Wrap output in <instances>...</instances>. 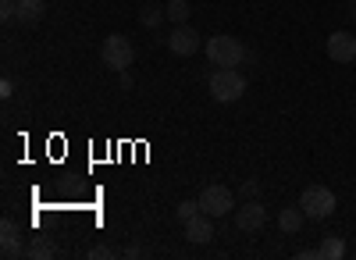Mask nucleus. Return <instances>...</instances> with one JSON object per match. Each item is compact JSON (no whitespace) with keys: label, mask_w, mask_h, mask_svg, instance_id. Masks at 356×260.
<instances>
[{"label":"nucleus","mask_w":356,"mask_h":260,"mask_svg":"<svg viewBox=\"0 0 356 260\" xmlns=\"http://www.w3.org/2000/svg\"><path fill=\"white\" fill-rule=\"evenodd\" d=\"M203 50H207V61H211L214 68H239L243 61H250L246 47L235 36H211L203 43Z\"/></svg>","instance_id":"nucleus-1"},{"label":"nucleus","mask_w":356,"mask_h":260,"mask_svg":"<svg viewBox=\"0 0 356 260\" xmlns=\"http://www.w3.org/2000/svg\"><path fill=\"white\" fill-rule=\"evenodd\" d=\"M207 90H211V97L218 104H235V100H243V93H246V75L235 72V68H218L211 75V82H207Z\"/></svg>","instance_id":"nucleus-2"},{"label":"nucleus","mask_w":356,"mask_h":260,"mask_svg":"<svg viewBox=\"0 0 356 260\" xmlns=\"http://www.w3.org/2000/svg\"><path fill=\"white\" fill-rule=\"evenodd\" d=\"M300 207H303L307 218L324 221V218L335 214V193H332L328 186H307V189H303V200H300Z\"/></svg>","instance_id":"nucleus-3"},{"label":"nucleus","mask_w":356,"mask_h":260,"mask_svg":"<svg viewBox=\"0 0 356 260\" xmlns=\"http://www.w3.org/2000/svg\"><path fill=\"white\" fill-rule=\"evenodd\" d=\"M100 57H104V65L111 72H129L132 61H136V50H132V43L125 36H107L104 47H100Z\"/></svg>","instance_id":"nucleus-4"},{"label":"nucleus","mask_w":356,"mask_h":260,"mask_svg":"<svg viewBox=\"0 0 356 260\" xmlns=\"http://www.w3.org/2000/svg\"><path fill=\"white\" fill-rule=\"evenodd\" d=\"M200 211L203 214H211V218H225L235 211V196L225 189V186H207L200 193Z\"/></svg>","instance_id":"nucleus-5"},{"label":"nucleus","mask_w":356,"mask_h":260,"mask_svg":"<svg viewBox=\"0 0 356 260\" xmlns=\"http://www.w3.org/2000/svg\"><path fill=\"white\" fill-rule=\"evenodd\" d=\"M264 225H267V207L260 200H243V207L235 211V228L239 232H260Z\"/></svg>","instance_id":"nucleus-6"},{"label":"nucleus","mask_w":356,"mask_h":260,"mask_svg":"<svg viewBox=\"0 0 356 260\" xmlns=\"http://www.w3.org/2000/svg\"><path fill=\"white\" fill-rule=\"evenodd\" d=\"M200 43L203 40L196 36V29H189V25H175L171 36H168V50L178 54V57H193L200 50Z\"/></svg>","instance_id":"nucleus-7"},{"label":"nucleus","mask_w":356,"mask_h":260,"mask_svg":"<svg viewBox=\"0 0 356 260\" xmlns=\"http://www.w3.org/2000/svg\"><path fill=\"white\" fill-rule=\"evenodd\" d=\"M328 57L339 65H353L356 61V36L353 33H332L328 36Z\"/></svg>","instance_id":"nucleus-8"},{"label":"nucleus","mask_w":356,"mask_h":260,"mask_svg":"<svg viewBox=\"0 0 356 260\" xmlns=\"http://www.w3.org/2000/svg\"><path fill=\"white\" fill-rule=\"evenodd\" d=\"M186 239H189L193 246L214 243V218H211V214H196L193 221H186Z\"/></svg>","instance_id":"nucleus-9"},{"label":"nucleus","mask_w":356,"mask_h":260,"mask_svg":"<svg viewBox=\"0 0 356 260\" xmlns=\"http://www.w3.org/2000/svg\"><path fill=\"white\" fill-rule=\"evenodd\" d=\"M0 239H4V246H0V253H4L8 260L22 253V232H18V225H15L11 218H4V221H0Z\"/></svg>","instance_id":"nucleus-10"},{"label":"nucleus","mask_w":356,"mask_h":260,"mask_svg":"<svg viewBox=\"0 0 356 260\" xmlns=\"http://www.w3.org/2000/svg\"><path fill=\"white\" fill-rule=\"evenodd\" d=\"M303 221H307V214H303V207H285L282 214H278V228L285 236H296L303 228Z\"/></svg>","instance_id":"nucleus-11"},{"label":"nucleus","mask_w":356,"mask_h":260,"mask_svg":"<svg viewBox=\"0 0 356 260\" xmlns=\"http://www.w3.org/2000/svg\"><path fill=\"white\" fill-rule=\"evenodd\" d=\"M47 15V0H18V18L25 25H36Z\"/></svg>","instance_id":"nucleus-12"},{"label":"nucleus","mask_w":356,"mask_h":260,"mask_svg":"<svg viewBox=\"0 0 356 260\" xmlns=\"http://www.w3.org/2000/svg\"><path fill=\"white\" fill-rule=\"evenodd\" d=\"M342 253H346V243H342L339 236H328V239L317 246V257H321V260H339Z\"/></svg>","instance_id":"nucleus-13"},{"label":"nucleus","mask_w":356,"mask_h":260,"mask_svg":"<svg viewBox=\"0 0 356 260\" xmlns=\"http://www.w3.org/2000/svg\"><path fill=\"white\" fill-rule=\"evenodd\" d=\"M164 15H168V18H171L175 25H186L193 11H189V4H186V0H168V8H164Z\"/></svg>","instance_id":"nucleus-14"},{"label":"nucleus","mask_w":356,"mask_h":260,"mask_svg":"<svg viewBox=\"0 0 356 260\" xmlns=\"http://www.w3.org/2000/svg\"><path fill=\"white\" fill-rule=\"evenodd\" d=\"M196 214H203V211H200V200H182V204H178V211H175V218L182 221V225L193 221Z\"/></svg>","instance_id":"nucleus-15"},{"label":"nucleus","mask_w":356,"mask_h":260,"mask_svg":"<svg viewBox=\"0 0 356 260\" xmlns=\"http://www.w3.org/2000/svg\"><path fill=\"white\" fill-rule=\"evenodd\" d=\"M57 250L50 243H33V246H25V257H33V260H50Z\"/></svg>","instance_id":"nucleus-16"},{"label":"nucleus","mask_w":356,"mask_h":260,"mask_svg":"<svg viewBox=\"0 0 356 260\" xmlns=\"http://www.w3.org/2000/svg\"><path fill=\"white\" fill-rule=\"evenodd\" d=\"M161 18H168L161 8H143V15H139V22L146 25V29H154V25H161Z\"/></svg>","instance_id":"nucleus-17"},{"label":"nucleus","mask_w":356,"mask_h":260,"mask_svg":"<svg viewBox=\"0 0 356 260\" xmlns=\"http://www.w3.org/2000/svg\"><path fill=\"white\" fill-rule=\"evenodd\" d=\"M0 18H4V22L18 18V0H0Z\"/></svg>","instance_id":"nucleus-18"},{"label":"nucleus","mask_w":356,"mask_h":260,"mask_svg":"<svg viewBox=\"0 0 356 260\" xmlns=\"http://www.w3.org/2000/svg\"><path fill=\"white\" fill-rule=\"evenodd\" d=\"M257 193H260V186H257L253 179H250V182H243V189H239V196H243V200H257Z\"/></svg>","instance_id":"nucleus-19"},{"label":"nucleus","mask_w":356,"mask_h":260,"mask_svg":"<svg viewBox=\"0 0 356 260\" xmlns=\"http://www.w3.org/2000/svg\"><path fill=\"white\" fill-rule=\"evenodd\" d=\"M104 257H111L107 246H93V250H89V260H104Z\"/></svg>","instance_id":"nucleus-20"},{"label":"nucleus","mask_w":356,"mask_h":260,"mask_svg":"<svg viewBox=\"0 0 356 260\" xmlns=\"http://www.w3.org/2000/svg\"><path fill=\"white\" fill-rule=\"evenodd\" d=\"M349 11H353V15H356V0H349Z\"/></svg>","instance_id":"nucleus-21"}]
</instances>
